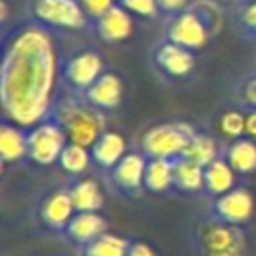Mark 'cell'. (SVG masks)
Returning a JSON list of instances; mask_svg holds the SVG:
<instances>
[{"label": "cell", "instance_id": "cell-34", "mask_svg": "<svg viewBox=\"0 0 256 256\" xmlns=\"http://www.w3.org/2000/svg\"><path fill=\"white\" fill-rule=\"evenodd\" d=\"M0 6H2V16H0V18H2V24H6V20H8V2L2 0Z\"/></svg>", "mask_w": 256, "mask_h": 256}, {"label": "cell", "instance_id": "cell-25", "mask_svg": "<svg viewBox=\"0 0 256 256\" xmlns=\"http://www.w3.org/2000/svg\"><path fill=\"white\" fill-rule=\"evenodd\" d=\"M58 164H60V168H62L66 174L80 176V174H84V172L88 170V166L92 164L90 148L68 142V144H66V148H64V150H62V154H60Z\"/></svg>", "mask_w": 256, "mask_h": 256}, {"label": "cell", "instance_id": "cell-29", "mask_svg": "<svg viewBox=\"0 0 256 256\" xmlns=\"http://www.w3.org/2000/svg\"><path fill=\"white\" fill-rule=\"evenodd\" d=\"M236 96H238L242 110H254L256 108V72L248 74L246 78H242L238 82Z\"/></svg>", "mask_w": 256, "mask_h": 256}, {"label": "cell", "instance_id": "cell-6", "mask_svg": "<svg viewBox=\"0 0 256 256\" xmlns=\"http://www.w3.org/2000/svg\"><path fill=\"white\" fill-rule=\"evenodd\" d=\"M68 144V136L54 114L28 128V160L38 166L58 164L62 150Z\"/></svg>", "mask_w": 256, "mask_h": 256}, {"label": "cell", "instance_id": "cell-15", "mask_svg": "<svg viewBox=\"0 0 256 256\" xmlns=\"http://www.w3.org/2000/svg\"><path fill=\"white\" fill-rule=\"evenodd\" d=\"M92 164H96L102 170H112L128 152H126V138L116 130H104L98 140L90 146Z\"/></svg>", "mask_w": 256, "mask_h": 256}, {"label": "cell", "instance_id": "cell-22", "mask_svg": "<svg viewBox=\"0 0 256 256\" xmlns=\"http://www.w3.org/2000/svg\"><path fill=\"white\" fill-rule=\"evenodd\" d=\"M174 188L186 194L204 190V166L180 156L174 160Z\"/></svg>", "mask_w": 256, "mask_h": 256}, {"label": "cell", "instance_id": "cell-9", "mask_svg": "<svg viewBox=\"0 0 256 256\" xmlns=\"http://www.w3.org/2000/svg\"><path fill=\"white\" fill-rule=\"evenodd\" d=\"M198 244L204 256L220 252H244V234L240 226L220 222L216 218L206 220L198 230Z\"/></svg>", "mask_w": 256, "mask_h": 256}, {"label": "cell", "instance_id": "cell-3", "mask_svg": "<svg viewBox=\"0 0 256 256\" xmlns=\"http://www.w3.org/2000/svg\"><path fill=\"white\" fill-rule=\"evenodd\" d=\"M30 20L50 32L92 30V22L78 0H30Z\"/></svg>", "mask_w": 256, "mask_h": 256}, {"label": "cell", "instance_id": "cell-18", "mask_svg": "<svg viewBox=\"0 0 256 256\" xmlns=\"http://www.w3.org/2000/svg\"><path fill=\"white\" fill-rule=\"evenodd\" d=\"M106 228H108V224H106L104 216H100V212H76L74 218L66 226V234L74 242L86 246L88 242L102 236L106 232Z\"/></svg>", "mask_w": 256, "mask_h": 256}, {"label": "cell", "instance_id": "cell-10", "mask_svg": "<svg viewBox=\"0 0 256 256\" xmlns=\"http://www.w3.org/2000/svg\"><path fill=\"white\" fill-rule=\"evenodd\" d=\"M212 218L232 224V226H242L246 224L252 214H254V196L248 188L234 186L232 190L216 196L210 204Z\"/></svg>", "mask_w": 256, "mask_h": 256}, {"label": "cell", "instance_id": "cell-24", "mask_svg": "<svg viewBox=\"0 0 256 256\" xmlns=\"http://www.w3.org/2000/svg\"><path fill=\"white\" fill-rule=\"evenodd\" d=\"M130 244L132 242H128L118 234L104 232L102 236H98L96 240L84 246V256H126Z\"/></svg>", "mask_w": 256, "mask_h": 256}, {"label": "cell", "instance_id": "cell-8", "mask_svg": "<svg viewBox=\"0 0 256 256\" xmlns=\"http://www.w3.org/2000/svg\"><path fill=\"white\" fill-rule=\"evenodd\" d=\"M212 32L206 26V22L202 20V16L188 6L186 10L166 18V30H164V38H168L170 42L184 46L192 52L202 50L208 40H210Z\"/></svg>", "mask_w": 256, "mask_h": 256}, {"label": "cell", "instance_id": "cell-16", "mask_svg": "<svg viewBox=\"0 0 256 256\" xmlns=\"http://www.w3.org/2000/svg\"><path fill=\"white\" fill-rule=\"evenodd\" d=\"M0 158L2 164H14L28 158V128L2 120L0 124Z\"/></svg>", "mask_w": 256, "mask_h": 256}, {"label": "cell", "instance_id": "cell-12", "mask_svg": "<svg viewBox=\"0 0 256 256\" xmlns=\"http://www.w3.org/2000/svg\"><path fill=\"white\" fill-rule=\"evenodd\" d=\"M82 96L92 108L108 114V112H114L122 104L124 82L116 72H108L106 70Z\"/></svg>", "mask_w": 256, "mask_h": 256}, {"label": "cell", "instance_id": "cell-30", "mask_svg": "<svg viewBox=\"0 0 256 256\" xmlns=\"http://www.w3.org/2000/svg\"><path fill=\"white\" fill-rule=\"evenodd\" d=\"M78 2H80L82 10L86 12V16L90 18V22L96 20L98 16H102L106 10H110L116 4V0H78Z\"/></svg>", "mask_w": 256, "mask_h": 256}, {"label": "cell", "instance_id": "cell-28", "mask_svg": "<svg viewBox=\"0 0 256 256\" xmlns=\"http://www.w3.org/2000/svg\"><path fill=\"white\" fill-rule=\"evenodd\" d=\"M118 6H122L126 12H130L136 18H146L154 20L160 16V8L156 0H116Z\"/></svg>", "mask_w": 256, "mask_h": 256}, {"label": "cell", "instance_id": "cell-31", "mask_svg": "<svg viewBox=\"0 0 256 256\" xmlns=\"http://www.w3.org/2000/svg\"><path fill=\"white\" fill-rule=\"evenodd\" d=\"M156 4L160 8V16L170 18V16L186 10L192 4V0H156Z\"/></svg>", "mask_w": 256, "mask_h": 256}, {"label": "cell", "instance_id": "cell-23", "mask_svg": "<svg viewBox=\"0 0 256 256\" xmlns=\"http://www.w3.org/2000/svg\"><path fill=\"white\" fill-rule=\"evenodd\" d=\"M184 158L200 164V166H208L210 162H214L216 158L222 156V150L216 142L214 136H210L208 132H200L196 130V134L188 140L186 148H184Z\"/></svg>", "mask_w": 256, "mask_h": 256}, {"label": "cell", "instance_id": "cell-19", "mask_svg": "<svg viewBox=\"0 0 256 256\" xmlns=\"http://www.w3.org/2000/svg\"><path fill=\"white\" fill-rule=\"evenodd\" d=\"M236 186V172L226 162L224 156L216 158L208 166H204V190L210 196H220Z\"/></svg>", "mask_w": 256, "mask_h": 256}, {"label": "cell", "instance_id": "cell-4", "mask_svg": "<svg viewBox=\"0 0 256 256\" xmlns=\"http://www.w3.org/2000/svg\"><path fill=\"white\" fill-rule=\"evenodd\" d=\"M196 134V128L182 120H168L152 124L140 138V152L146 158H168L176 160L184 154L188 140Z\"/></svg>", "mask_w": 256, "mask_h": 256}, {"label": "cell", "instance_id": "cell-7", "mask_svg": "<svg viewBox=\"0 0 256 256\" xmlns=\"http://www.w3.org/2000/svg\"><path fill=\"white\" fill-rule=\"evenodd\" d=\"M150 60H152L154 70L162 78L172 80V82H182L190 78L192 72L196 70V52L184 46H178L170 42L168 38H162L154 44Z\"/></svg>", "mask_w": 256, "mask_h": 256}, {"label": "cell", "instance_id": "cell-14", "mask_svg": "<svg viewBox=\"0 0 256 256\" xmlns=\"http://www.w3.org/2000/svg\"><path fill=\"white\" fill-rule=\"evenodd\" d=\"M76 208L68 188H56L40 204V218L52 230H66L68 222L74 218Z\"/></svg>", "mask_w": 256, "mask_h": 256}, {"label": "cell", "instance_id": "cell-13", "mask_svg": "<svg viewBox=\"0 0 256 256\" xmlns=\"http://www.w3.org/2000/svg\"><path fill=\"white\" fill-rule=\"evenodd\" d=\"M146 162H148V158L144 152H128L110 170L112 184L124 194H138L144 188Z\"/></svg>", "mask_w": 256, "mask_h": 256}, {"label": "cell", "instance_id": "cell-20", "mask_svg": "<svg viewBox=\"0 0 256 256\" xmlns=\"http://www.w3.org/2000/svg\"><path fill=\"white\" fill-rule=\"evenodd\" d=\"M70 196L76 212H98L104 204V194L94 178H78L70 188Z\"/></svg>", "mask_w": 256, "mask_h": 256}, {"label": "cell", "instance_id": "cell-5", "mask_svg": "<svg viewBox=\"0 0 256 256\" xmlns=\"http://www.w3.org/2000/svg\"><path fill=\"white\" fill-rule=\"evenodd\" d=\"M104 72H106L104 60L96 50H90V48L74 50L66 54L60 64L62 90L84 94Z\"/></svg>", "mask_w": 256, "mask_h": 256}, {"label": "cell", "instance_id": "cell-17", "mask_svg": "<svg viewBox=\"0 0 256 256\" xmlns=\"http://www.w3.org/2000/svg\"><path fill=\"white\" fill-rule=\"evenodd\" d=\"M222 156L226 162L234 168L236 174L246 176L256 170V140L242 136L236 140H230L226 148L222 150Z\"/></svg>", "mask_w": 256, "mask_h": 256}, {"label": "cell", "instance_id": "cell-21", "mask_svg": "<svg viewBox=\"0 0 256 256\" xmlns=\"http://www.w3.org/2000/svg\"><path fill=\"white\" fill-rule=\"evenodd\" d=\"M174 188V160L168 158H148L144 174V190L166 192Z\"/></svg>", "mask_w": 256, "mask_h": 256}, {"label": "cell", "instance_id": "cell-32", "mask_svg": "<svg viewBox=\"0 0 256 256\" xmlns=\"http://www.w3.org/2000/svg\"><path fill=\"white\" fill-rule=\"evenodd\" d=\"M126 256H156V254L146 242H132Z\"/></svg>", "mask_w": 256, "mask_h": 256}, {"label": "cell", "instance_id": "cell-11", "mask_svg": "<svg viewBox=\"0 0 256 256\" xmlns=\"http://www.w3.org/2000/svg\"><path fill=\"white\" fill-rule=\"evenodd\" d=\"M92 32L106 44H118L132 36L134 32V16L126 12L122 6L114 4L102 16L92 20Z\"/></svg>", "mask_w": 256, "mask_h": 256}, {"label": "cell", "instance_id": "cell-27", "mask_svg": "<svg viewBox=\"0 0 256 256\" xmlns=\"http://www.w3.org/2000/svg\"><path fill=\"white\" fill-rule=\"evenodd\" d=\"M220 132L228 140H236L246 136V112L240 110H228L220 116Z\"/></svg>", "mask_w": 256, "mask_h": 256}, {"label": "cell", "instance_id": "cell-35", "mask_svg": "<svg viewBox=\"0 0 256 256\" xmlns=\"http://www.w3.org/2000/svg\"><path fill=\"white\" fill-rule=\"evenodd\" d=\"M214 2H218V4H226V2H232V0H214Z\"/></svg>", "mask_w": 256, "mask_h": 256}, {"label": "cell", "instance_id": "cell-2", "mask_svg": "<svg viewBox=\"0 0 256 256\" xmlns=\"http://www.w3.org/2000/svg\"><path fill=\"white\" fill-rule=\"evenodd\" d=\"M62 124L68 142L90 148L106 130V114L92 108L82 94L62 90L54 102L52 112Z\"/></svg>", "mask_w": 256, "mask_h": 256}, {"label": "cell", "instance_id": "cell-26", "mask_svg": "<svg viewBox=\"0 0 256 256\" xmlns=\"http://www.w3.org/2000/svg\"><path fill=\"white\" fill-rule=\"evenodd\" d=\"M234 26L242 38L256 42V0H238L234 10Z\"/></svg>", "mask_w": 256, "mask_h": 256}, {"label": "cell", "instance_id": "cell-1", "mask_svg": "<svg viewBox=\"0 0 256 256\" xmlns=\"http://www.w3.org/2000/svg\"><path fill=\"white\" fill-rule=\"evenodd\" d=\"M58 44L54 32L36 22H24L2 38L0 108L2 120L30 128L44 120L58 98Z\"/></svg>", "mask_w": 256, "mask_h": 256}, {"label": "cell", "instance_id": "cell-33", "mask_svg": "<svg viewBox=\"0 0 256 256\" xmlns=\"http://www.w3.org/2000/svg\"><path fill=\"white\" fill-rule=\"evenodd\" d=\"M244 112H246V136L256 140V108L244 110Z\"/></svg>", "mask_w": 256, "mask_h": 256}]
</instances>
